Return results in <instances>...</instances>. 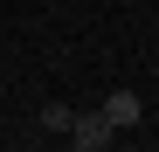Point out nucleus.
Segmentation results:
<instances>
[{
    "instance_id": "obj_1",
    "label": "nucleus",
    "mask_w": 159,
    "mask_h": 152,
    "mask_svg": "<svg viewBox=\"0 0 159 152\" xmlns=\"http://www.w3.org/2000/svg\"><path fill=\"white\" fill-rule=\"evenodd\" d=\"M69 152H104V145H111V124H104L97 111H76V124H69Z\"/></svg>"
},
{
    "instance_id": "obj_3",
    "label": "nucleus",
    "mask_w": 159,
    "mask_h": 152,
    "mask_svg": "<svg viewBox=\"0 0 159 152\" xmlns=\"http://www.w3.org/2000/svg\"><path fill=\"white\" fill-rule=\"evenodd\" d=\"M42 124H48V132H69L76 111H69V104H42Z\"/></svg>"
},
{
    "instance_id": "obj_2",
    "label": "nucleus",
    "mask_w": 159,
    "mask_h": 152,
    "mask_svg": "<svg viewBox=\"0 0 159 152\" xmlns=\"http://www.w3.org/2000/svg\"><path fill=\"white\" fill-rule=\"evenodd\" d=\"M97 118L111 124V132H125V124H139V118H145V104H139L131 90H111V97H104V111H97Z\"/></svg>"
}]
</instances>
